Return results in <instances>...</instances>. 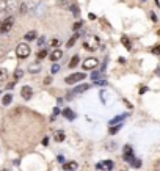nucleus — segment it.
<instances>
[{"label":"nucleus","mask_w":160,"mask_h":171,"mask_svg":"<svg viewBox=\"0 0 160 171\" xmlns=\"http://www.w3.org/2000/svg\"><path fill=\"white\" fill-rule=\"evenodd\" d=\"M99 46H101V41H99L97 36H86L85 41H83V49L88 50V52L99 50Z\"/></svg>","instance_id":"f257e3e1"},{"label":"nucleus","mask_w":160,"mask_h":171,"mask_svg":"<svg viewBox=\"0 0 160 171\" xmlns=\"http://www.w3.org/2000/svg\"><path fill=\"white\" fill-rule=\"evenodd\" d=\"M13 25H14V18H13V16H8L7 19L0 21V35L8 33V32L13 28Z\"/></svg>","instance_id":"f03ea898"},{"label":"nucleus","mask_w":160,"mask_h":171,"mask_svg":"<svg viewBox=\"0 0 160 171\" xmlns=\"http://www.w3.org/2000/svg\"><path fill=\"white\" fill-rule=\"evenodd\" d=\"M30 52H32V49H30V46L27 44V43H21V44H18V47H16V55H18V58H27L28 55H30Z\"/></svg>","instance_id":"7ed1b4c3"},{"label":"nucleus","mask_w":160,"mask_h":171,"mask_svg":"<svg viewBox=\"0 0 160 171\" xmlns=\"http://www.w3.org/2000/svg\"><path fill=\"white\" fill-rule=\"evenodd\" d=\"M82 66H83V69H85V71L96 69V68L99 66V60H97V58H94V57H91V58H86V60L82 63Z\"/></svg>","instance_id":"20e7f679"},{"label":"nucleus","mask_w":160,"mask_h":171,"mask_svg":"<svg viewBox=\"0 0 160 171\" xmlns=\"http://www.w3.org/2000/svg\"><path fill=\"white\" fill-rule=\"evenodd\" d=\"M85 77H86V74H83V72H75V74H72V75H68V77H66V83H68V85H72V83L82 82Z\"/></svg>","instance_id":"39448f33"},{"label":"nucleus","mask_w":160,"mask_h":171,"mask_svg":"<svg viewBox=\"0 0 160 171\" xmlns=\"http://www.w3.org/2000/svg\"><path fill=\"white\" fill-rule=\"evenodd\" d=\"M122 158L126 160V162H129L130 165H132V162L135 160V157H133V149H132V146H124V152H122Z\"/></svg>","instance_id":"423d86ee"},{"label":"nucleus","mask_w":160,"mask_h":171,"mask_svg":"<svg viewBox=\"0 0 160 171\" xmlns=\"http://www.w3.org/2000/svg\"><path fill=\"white\" fill-rule=\"evenodd\" d=\"M113 166H115V163H113L111 160H104V162H99V163L96 165V168L101 169V171H111Z\"/></svg>","instance_id":"0eeeda50"},{"label":"nucleus","mask_w":160,"mask_h":171,"mask_svg":"<svg viewBox=\"0 0 160 171\" xmlns=\"http://www.w3.org/2000/svg\"><path fill=\"white\" fill-rule=\"evenodd\" d=\"M49 58H50V61H60L61 58H63V50L61 49H54L50 54H49Z\"/></svg>","instance_id":"6e6552de"},{"label":"nucleus","mask_w":160,"mask_h":171,"mask_svg":"<svg viewBox=\"0 0 160 171\" xmlns=\"http://www.w3.org/2000/svg\"><path fill=\"white\" fill-rule=\"evenodd\" d=\"M21 96H22L25 101H30L32 96H33V90H32V86H28V85L22 86V90H21Z\"/></svg>","instance_id":"1a4fd4ad"},{"label":"nucleus","mask_w":160,"mask_h":171,"mask_svg":"<svg viewBox=\"0 0 160 171\" xmlns=\"http://www.w3.org/2000/svg\"><path fill=\"white\" fill-rule=\"evenodd\" d=\"M90 88H91V85H88V83H80L79 86H75V88L72 90V94H82V93L88 91Z\"/></svg>","instance_id":"9d476101"},{"label":"nucleus","mask_w":160,"mask_h":171,"mask_svg":"<svg viewBox=\"0 0 160 171\" xmlns=\"http://www.w3.org/2000/svg\"><path fill=\"white\" fill-rule=\"evenodd\" d=\"M63 168H65V171H75L79 168V165H77V162H65Z\"/></svg>","instance_id":"9b49d317"},{"label":"nucleus","mask_w":160,"mask_h":171,"mask_svg":"<svg viewBox=\"0 0 160 171\" xmlns=\"http://www.w3.org/2000/svg\"><path fill=\"white\" fill-rule=\"evenodd\" d=\"M61 115H63L65 118H68L69 121H72V119L75 118V113H74V111H72L71 108H65V110L61 111Z\"/></svg>","instance_id":"f8f14e48"},{"label":"nucleus","mask_w":160,"mask_h":171,"mask_svg":"<svg viewBox=\"0 0 160 171\" xmlns=\"http://www.w3.org/2000/svg\"><path fill=\"white\" fill-rule=\"evenodd\" d=\"M54 138H55V141L61 143V141H65L66 135H65V132H63V130H55V133H54Z\"/></svg>","instance_id":"ddd939ff"},{"label":"nucleus","mask_w":160,"mask_h":171,"mask_svg":"<svg viewBox=\"0 0 160 171\" xmlns=\"http://www.w3.org/2000/svg\"><path fill=\"white\" fill-rule=\"evenodd\" d=\"M126 116H127V115H118V116H115L113 119H110V122H108V124H110V127H111V126H116L118 122H121Z\"/></svg>","instance_id":"4468645a"},{"label":"nucleus","mask_w":160,"mask_h":171,"mask_svg":"<svg viewBox=\"0 0 160 171\" xmlns=\"http://www.w3.org/2000/svg\"><path fill=\"white\" fill-rule=\"evenodd\" d=\"M72 5V0H58V7L69 10V7Z\"/></svg>","instance_id":"2eb2a0df"},{"label":"nucleus","mask_w":160,"mask_h":171,"mask_svg":"<svg viewBox=\"0 0 160 171\" xmlns=\"http://www.w3.org/2000/svg\"><path fill=\"white\" fill-rule=\"evenodd\" d=\"M44 11H46V5H43V3H38V5H36V8H35V14L41 16V14H44Z\"/></svg>","instance_id":"dca6fc26"},{"label":"nucleus","mask_w":160,"mask_h":171,"mask_svg":"<svg viewBox=\"0 0 160 171\" xmlns=\"http://www.w3.org/2000/svg\"><path fill=\"white\" fill-rule=\"evenodd\" d=\"M36 36H38V35H36V32H35V30H32V32L25 33V36H24V38H25V41H35V39H36Z\"/></svg>","instance_id":"f3484780"},{"label":"nucleus","mask_w":160,"mask_h":171,"mask_svg":"<svg viewBox=\"0 0 160 171\" xmlns=\"http://www.w3.org/2000/svg\"><path fill=\"white\" fill-rule=\"evenodd\" d=\"M69 11H71V13H72L74 16H79V14H80V10H79V5H77V3H74V2H72V5L69 7Z\"/></svg>","instance_id":"a211bd4d"},{"label":"nucleus","mask_w":160,"mask_h":171,"mask_svg":"<svg viewBox=\"0 0 160 171\" xmlns=\"http://www.w3.org/2000/svg\"><path fill=\"white\" fill-rule=\"evenodd\" d=\"M8 79V71L7 68H0V82H5Z\"/></svg>","instance_id":"6ab92c4d"},{"label":"nucleus","mask_w":160,"mask_h":171,"mask_svg":"<svg viewBox=\"0 0 160 171\" xmlns=\"http://www.w3.org/2000/svg\"><path fill=\"white\" fill-rule=\"evenodd\" d=\"M79 36H80L79 33H74V36H72V38H71L69 41H68V44H66V46H68V49H71V47H72V46L75 44V41L79 39Z\"/></svg>","instance_id":"aec40b11"},{"label":"nucleus","mask_w":160,"mask_h":171,"mask_svg":"<svg viewBox=\"0 0 160 171\" xmlns=\"http://www.w3.org/2000/svg\"><path fill=\"white\" fill-rule=\"evenodd\" d=\"M79 60H80V58H79V55H74V57L71 58V61H69V68H71V69H74V68L79 65Z\"/></svg>","instance_id":"412c9836"},{"label":"nucleus","mask_w":160,"mask_h":171,"mask_svg":"<svg viewBox=\"0 0 160 171\" xmlns=\"http://www.w3.org/2000/svg\"><path fill=\"white\" fill-rule=\"evenodd\" d=\"M60 44H61V43H60V39H58V38H52V39L49 41V47H54V49H57Z\"/></svg>","instance_id":"4be33fe9"},{"label":"nucleus","mask_w":160,"mask_h":171,"mask_svg":"<svg viewBox=\"0 0 160 171\" xmlns=\"http://www.w3.org/2000/svg\"><path fill=\"white\" fill-rule=\"evenodd\" d=\"M11 101H13V96H11V94H5V96L2 97V104H3V105H10Z\"/></svg>","instance_id":"5701e85b"},{"label":"nucleus","mask_w":160,"mask_h":171,"mask_svg":"<svg viewBox=\"0 0 160 171\" xmlns=\"http://www.w3.org/2000/svg\"><path fill=\"white\" fill-rule=\"evenodd\" d=\"M121 43H122V44H124L129 50H132V44H130V39H129L127 36H122V38H121Z\"/></svg>","instance_id":"b1692460"},{"label":"nucleus","mask_w":160,"mask_h":171,"mask_svg":"<svg viewBox=\"0 0 160 171\" xmlns=\"http://www.w3.org/2000/svg\"><path fill=\"white\" fill-rule=\"evenodd\" d=\"M104 75H105V74H104L102 71H101V72H93V74H91V79H93V80H102Z\"/></svg>","instance_id":"393cba45"},{"label":"nucleus","mask_w":160,"mask_h":171,"mask_svg":"<svg viewBox=\"0 0 160 171\" xmlns=\"http://www.w3.org/2000/svg\"><path fill=\"white\" fill-rule=\"evenodd\" d=\"M47 55H49V50H47V49H43V50L38 52V60H43V58H46Z\"/></svg>","instance_id":"a878e982"},{"label":"nucleus","mask_w":160,"mask_h":171,"mask_svg":"<svg viewBox=\"0 0 160 171\" xmlns=\"http://www.w3.org/2000/svg\"><path fill=\"white\" fill-rule=\"evenodd\" d=\"M121 126H122V124H116V126H111V127H110V133H111V135H115V133H116V132L121 129Z\"/></svg>","instance_id":"bb28decb"},{"label":"nucleus","mask_w":160,"mask_h":171,"mask_svg":"<svg viewBox=\"0 0 160 171\" xmlns=\"http://www.w3.org/2000/svg\"><path fill=\"white\" fill-rule=\"evenodd\" d=\"M94 85L96 86H107V80H94Z\"/></svg>","instance_id":"cd10ccee"},{"label":"nucleus","mask_w":160,"mask_h":171,"mask_svg":"<svg viewBox=\"0 0 160 171\" xmlns=\"http://www.w3.org/2000/svg\"><path fill=\"white\" fill-rule=\"evenodd\" d=\"M82 25H83V22H80V21H79V22H75V24L72 25V30H74V32H77L79 28H82Z\"/></svg>","instance_id":"c85d7f7f"},{"label":"nucleus","mask_w":160,"mask_h":171,"mask_svg":"<svg viewBox=\"0 0 160 171\" xmlns=\"http://www.w3.org/2000/svg\"><path fill=\"white\" fill-rule=\"evenodd\" d=\"M22 74H24V71L22 69H16V72H14V79L18 80V79H21L22 77Z\"/></svg>","instance_id":"c756f323"},{"label":"nucleus","mask_w":160,"mask_h":171,"mask_svg":"<svg viewBox=\"0 0 160 171\" xmlns=\"http://www.w3.org/2000/svg\"><path fill=\"white\" fill-rule=\"evenodd\" d=\"M132 166H133V168H140V166H141V162H140L138 158H135V160L132 162Z\"/></svg>","instance_id":"7c9ffc66"},{"label":"nucleus","mask_w":160,"mask_h":171,"mask_svg":"<svg viewBox=\"0 0 160 171\" xmlns=\"http://www.w3.org/2000/svg\"><path fill=\"white\" fill-rule=\"evenodd\" d=\"M36 71H39V65H32L30 66V72H36Z\"/></svg>","instance_id":"2f4dec72"},{"label":"nucleus","mask_w":160,"mask_h":171,"mask_svg":"<svg viewBox=\"0 0 160 171\" xmlns=\"http://www.w3.org/2000/svg\"><path fill=\"white\" fill-rule=\"evenodd\" d=\"M101 97H102V104H107V91H101Z\"/></svg>","instance_id":"473e14b6"},{"label":"nucleus","mask_w":160,"mask_h":171,"mask_svg":"<svg viewBox=\"0 0 160 171\" xmlns=\"http://www.w3.org/2000/svg\"><path fill=\"white\" fill-rule=\"evenodd\" d=\"M44 43H46V36H41L38 39V46H44Z\"/></svg>","instance_id":"72a5a7b5"},{"label":"nucleus","mask_w":160,"mask_h":171,"mask_svg":"<svg viewBox=\"0 0 160 171\" xmlns=\"http://www.w3.org/2000/svg\"><path fill=\"white\" fill-rule=\"evenodd\" d=\"M58 71H60V66H58V65H54V66H52V74H57Z\"/></svg>","instance_id":"f704fd0d"},{"label":"nucleus","mask_w":160,"mask_h":171,"mask_svg":"<svg viewBox=\"0 0 160 171\" xmlns=\"http://www.w3.org/2000/svg\"><path fill=\"white\" fill-rule=\"evenodd\" d=\"M44 83H46V85H50V83H52V79H50V77H47V79L44 80Z\"/></svg>","instance_id":"c9c22d12"},{"label":"nucleus","mask_w":160,"mask_h":171,"mask_svg":"<svg viewBox=\"0 0 160 171\" xmlns=\"http://www.w3.org/2000/svg\"><path fill=\"white\" fill-rule=\"evenodd\" d=\"M58 113H61V111H60L58 107H55V108H54V115H58Z\"/></svg>","instance_id":"e433bc0d"},{"label":"nucleus","mask_w":160,"mask_h":171,"mask_svg":"<svg viewBox=\"0 0 160 171\" xmlns=\"http://www.w3.org/2000/svg\"><path fill=\"white\" fill-rule=\"evenodd\" d=\"M118 61H119L121 65H124V63H126V58H122V57H119V60H118Z\"/></svg>","instance_id":"4c0bfd02"},{"label":"nucleus","mask_w":160,"mask_h":171,"mask_svg":"<svg viewBox=\"0 0 160 171\" xmlns=\"http://www.w3.org/2000/svg\"><path fill=\"white\" fill-rule=\"evenodd\" d=\"M151 19H152V21H157V18H155V14H154V13H151Z\"/></svg>","instance_id":"58836bf2"},{"label":"nucleus","mask_w":160,"mask_h":171,"mask_svg":"<svg viewBox=\"0 0 160 171\" xmlns=\"http://www.w3.org/2000/svg\"><path fill=\"white\" fill-rule=\"evenodd\" d=\"M58 162H60V163H61V162L65 163V158H63V155H60V157H58Z\"/></svg>","instance_id":"ea45409f"},{"label":"nucleus","mask_w":160,"mask_h":171,"mask_svg":"<svg viewBox=\"0 0 160 171\" xmlns=\"http://www.w3.org/2000/svg\"><path fill=\"white\" fill-rule=\"evenodd\" d=\"M140 2H146V0H140Z\"/></svg>","instance_id":"a19ab883"}]
</instances>
